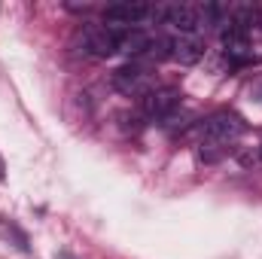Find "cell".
<instances>
[{
	"mask_svg": "<svg viewBox=\"0 0 262 259\" xmlns=\"http://www.w3.org/2000/svg\"><path fill=\"white\" fill-rule=\"evenodd\" d=\"M165 25L177 28L180 34H192L198 37L201 25H198V6H189V3H174V6H165Z\"/></svg>",
	"mask_w": 262,
	"mask_h": 259,
	"instance_id": "cell-6",
	"label": "cell"
},
{
	"mask_svg": "<svg viewBox=\"0 0 262 259\" xmlns=\"http://www.w3.org/2000/svg\"><path fill=\"white\" fill-rule=\"evenodd\" d=\"M223 49H226V55L232 61H247V55H250V31L229 18V25L223 28Z\"/></svg>",
	"mask_w": 262,
	"mask_h": 259,
	"instance_id": "cell-5",
	"label": "cell"
},
{
	"mask_svg": "<svg viewBox=\"0 0 262 259\" xmlns=\"http://www.w3.org/2000/svg\"><path fill=\"white\" fill-rule=\"evenodd\" d=\"M259 25H262V12H259Z\"/></svg>",
	"mask_w": 262,
	"mask_h": 259,
	"instance_id": "cell-11",
	"label": "cell"
},
{
	"mask_svg": "<svg viewBox=\"0 0 262 259\" xmlns=\"http://www.w3.org/2000/svg\"><path fill=\"white\" fill-rule=\"evenodd\" d=\"M76 43L89 58H110L116 52V31L107 25H82L76 31Z\"/></svg>",
	"mask_w": 262,
	"mask_h": 259,
	"instance_id": "cell-3",
	"label": "cell"
},
{
	"mask_svg": "<svg viewBox=\"0 0 262 259\" xmlns=\"http://www.w3.org/2000/svg\"><path fill=\"white\" fill-rule=\"evenodd\" d=\"M244 131H247L244 116H238L235 110H216L213 116H207V119L198 125V137H201V146L226 149L229 143L241 140Z\"/></svg>",
	"mask_w": 262,
	"mask_h": 259,
	"instance_id": "cell-1",
	"label": "cell"
},
{
	"mask_svg": "<svg viewBox=\"0 0 262 259\" xmlns=\"http://www.w3.org/2000/svg\"><path fill=\"white\" fill-rule=\"evenodd\" d=\"M110 82H113L116 92H122V95H128V98H143V95L156 85L149 67L140 64V61H128V64L116 67L113 76H110Z\"/></svg>",
	"mask_w": 262,
	"mask_h": 259,
	"instance_id": "cell-2",
	"label": "cell"
},
{
	"mask_svg": "<svg viewBox=\"0 0 262 259\" xmlns=\"http://www.w3.org/2000/svg\"><path fill=\"white\" fill-rule=\"evenodd\" d=\"M149 34L143 28H125V31H116V52H125V55H146L149 49Z\"/></svg>",
	"mask_w": 262,
	"mask_h": 259,
	"instance_id": "cell-8",
	"label": "cell"
},
{
	"mask_svg": "<svg viewBox=\"0 0 262 259\" xmlns=\"http://www.w3.org/2000/svg\"><path fill=\"white\" fill-rule=\"evenodd\" d=\"M201 55H204L201 37L180 34V37L171 40V58H174V61H180V64H195V61H201Z\"/></svg>",
	"mask_w": 262,
	"mask_h": 259,
	"instance_id": "cell-7",
	"label": "cell"
},
{
	"mask_svg": "<svg viewBox=\"0 0 262 259\" xmlns=\"http://www.w3.org/2000/svg\"><path fill=\"white\" fill-rule=\"evenodd\" d=\"M6 180V165H3V156H0V183Z\"/></svg>",
	"mask_w": 262,
	"mask_h": 259,
	"instance_id": "cell-9",
	"label": "cell"
},
{
	"mask_svg": "<svg viewBox=\"0 0 262 259\" xmlns=\"http://www.w3.org/2000/svg\"><path fill=\"white\" fill-rule=\"evenodd\" d=\"M259 159H262V146H259Z\"/></svg>",
	"mask_w": 262,
	"mask_h": 259,
	"instance_id": "cell-12",
	"label": "cell"
},
{
	"mask_svg": "<svg viewBox=\"0 0 262 259\" xmlns=\"http://www.w3.org/2000/svg\"><path fill=\"white\" fill-rule=\"evenodd\" d=\"M180 104V92L171 85H152L143 98H140V113L152 122H168L171 113Z\"/></svg>",
	"mask_w": 262,
	"mask_h": 259,
	"instance_id": "cell-4",
	"label": "cell"
},
{
	"mask_svg": "<svg viewBox=\"0 0 262 259\" xmlns=\"http://www.w3.org/2000/svg\"><path fill=\"white\" fill-rule=\"evenodd\" d=\"M55 259H76V256H73L70 250H61V253H58V256H55Z\"/></svg>",
	"mask_w": 262,
	"mask_h": 259,
	"instance_id": "cell-10",
	"label": "cell"
}]
</instances>
